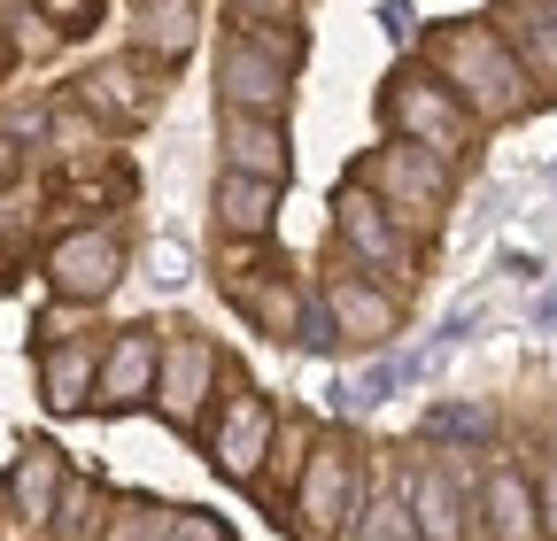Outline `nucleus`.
I'll list each match as a JSON object with an SVG mask.
<instances>
[{
    "label": "nucleus",
    "mask_w": 557,
    "mask_h": 541,
    "mask_svg": "<svg viewBox=\"0 0 557 541\" xmlns=\"http://www.w3.org/2000/svg\"><path fill=\"white\" fill-rule=\"evenodd\" d=\"M426 62L434 78L472 109V124H511L542 101V86L527 78V62L511 54V39L496 24H442L426 39Z\"/></svg>",
    "instance_id": "f257e3e1"
},
{
    "label": "nucleus",
    "mask_w": 557,
    "mask_h": 541,
    "mask_svg": "<svg viewBox=\"0 0 557 541\" xmlns=\"http://www.w3.org/2000/svg\"><path fill=\"white\" fill-rule=\"evenodd\" d=\"M357 518H364V449L341 426H325V433H310V456L295 471V495H287V511H278V526H287L295 541H333Z\"/></svg>",
    "instance_id": "f03ea898"
},
{
    "label": "nucleus",
    "mask_w": 557,
    "mask_h": 541,
    "mask_svg": "<svg viewBox=\"0 0 557 541\" xmlns=\"http://www.w3.org/2000/svg\"><path fill=\"white\" fill-rule=\"evenodd\" d=\"M295 71H302V32L233 24V39H225V54H218V109H240V116H287Z\"/></svg>",
    "instance_id": "7ed1b4c3"
},
{
    "label": "nucleus",
    "mask_w": 557,
    "mask_h": 541,
    "mask_svg": "<svg viewBox=\"0 0 557 541\" xmlns=\"http://www.w3.org/2000/svg\"><path fill=\"white\" fill-rule=\"evenodd\" d=\"M348 178H357L364 193H380L410 232H434V225L449 217V201H457V163H442L434 148H410V140L372 148Z\"/></svg>",
    "instance_id": "20e7f679"
},
{
    "label": "nucleus",
    "mask_w": 557,
    "mask_h": 541,
    "mask_svg": "<svg viewBox=\"0 0 557 541\" xmlns=\"http://www.w3.org/2000/svg\"><path fill=\"white\" fill-rule=\"evenodd\" d=\"M380 124H387V140H410V148H434L442 163H465L472 148V109L434 78V71H395L387 93H380Z\"/></svg>",
    "instance_id": "39448f33"
},
{
    "label": "nucleus",
    "mask_w": 557,
    "mask_h": 541,
    "mask_svg": "<svg viewBox=\"0 0 557 541\" xmlns=\"http://www.w3.org/2000/svg\"><path fill=\"white\" fill-rule=\"evenodd\" d=\"M201 449H209V471L233 480V488H256L263 464H271V449H278V411H271V394L248 387L240 364H233V379H225L218 418L201 426Z\"/></svg>",
    "instance_id": "423d86ee"
},
{
    "label": "nucleus",
    "mask_w": 557,
    "mask_h": 541,
    "mask_svg": "<svg viewBox=\"0 0 557 541\" xmlns=\"http://www.w3.org/2000/svg\"><path fill=\"white\" fill-rule=\"evenodd\" d=\"M333 240H341V255L357 263V270H372V279H387V287H410V279H418V240H410V225L387 210L380 193H364L357 178L333 193Z\"/></svg>",
    "instance_id": "0eeeda50"
},
{
    "label": "nucleus",
    "mask_w": 557,
    "mask_h": 541,
    "mask_svg": "<svg viewBox=\"0 0 557 541\" xmlns=\"http://www.w3.org/2000/svg\"><path fill=\"white\" fill-rule=\"evenodd\" d=\"M225 379L233 364L218 356V341L194 325H178L171 341H163V372H156V402H163V418L178 433H201L209 426V402H225Z\"/></svg>",
    "instance_id": "6e6552de"
},
{
    "label": "nucleus",
    "mask_w": 557,
    "mask_h": 541,
    "mask_svg": "<svg viewBox=\"0 0 557 541\" xmlns=\"http://www.w3.org/2000/svg\"><path fill=\"white\" fill-rule=\"evenodd\" d=\"M395 495L410 503V518H418V533H426V541H487V526H480V488L465 480L457 456L410 464Z\"/></svg>",
    "instance_id": "1a4fd4ad"
},
{
    "label": "nucleus",
    "mask_w": 557,
    "mask_h": 541,
    "mask_svg": "<svg viewBox=\"0 0 557 541\" xmlns=\"http://www.w3.org/2000/svg\"><path fill=\"white\" fill-rule=\"evenodd\" d=\"M318 302L333 310L341 341H357V349H395V332H403V294H395L387 279H372V270H357V263H341L333 279L318 287Z\"/></svg>",
    "instance_id": "9d476101"
},
{
    "label": "nucleus",
    "mask_w": 557,
    "mask_h": 541,
    "mask_svg": "<svg viewBox=\"0 0 557 541\" xmlns=\"http://www.w3.org/2000/svg\"><path fill=\"white\" fill-rule=\"evenodd\" d=\"M156 372H163V332L156 325H124L101 349V379H94V411L124 418L139 402H156Z\"/></svg>",
    "instance_id": "9b49d317"
},
{
    "label": "nucleus",
    "mask_w": 557,
    "mask_h": 541,
    "mask_svg": "<svg viewBox=\"0 0 557 541\" xmlns=\"http://www.w3.org/2000/svg\"><path fill=\"white\" fill-rule=\"evenodd\" d=\"M116 279H124V248H116V232H101V225L62 232V240L47 248V287H54V302H109Z\"/></svg>",
    "instance_id": "f8f14e48"
},
{
    "label": "nucleus",
    "mask_w": 557,
    "mask_h": 541,
    "mask_svg": "<svg viewBox=\"0 0 557 541\" xmlns=\"http://www.w3.org/2000/svg\"><path fill=\"white\" fill-rule=\"evenodd\" d=\"M225 302H233L256 332H271V341H295L310 287L295 279V263H256V270H225Z\"/></svg>",
    "instance_id": "ddd939ff"
},
{
    "label": "nucleus",
    "mask_w": 557,
    "mask_h": 541,
    "mask_svg": "<svg viewBox=\"0 0 557 541\" xmlns=\"http://www.w3.org/2000/svg\"><path fill=\"white\" fill-rule=\"evenodd\" d=\"M218 148H225V171H248V178H271V186L295 178L287 116H240V109H218Z\"/></svg>",
    "instance_id": "4468645a"
},
{
    "label": "nucleus",
    "mask_w": 557,
    "mask_h": 541,
    "mask_svg": "<svg viewBox=\"0 0 557 541\" xmlns=\"http://www.w3.org/2000/svg\"><path fill=\"white\" fill-rule=\"evenodd\" d=\"M480 526H487V541H549L527 464H487L480 471Z\"/></svg>",
    "instance_id": "2eb2a0df"
},
{
    "label": "nucleus",
    "mask_w": 557,
    "mask_h": 541,
    "mask_svg": "<svg viewBox=\"0 0 557 541\" xmlns=\"http://www.w3.org/2000/svg\"><path fill=\"white\" fill-rule=\"evenodd\" d=\"M496 32L511 39V54L527 62V78L542 86V101H557V9L549 0H504Z\"/></svg>",
    "instance_id": "dca6fc26"
},
{
    "label": "nucleus",
    "mask_w": 557,
    "mask_h": 541,
    "mask_svg": "<svg viewBox=\"0 0 557 541\" xmlns=\"http://www.w3.org/2000/svg\"><path fill=\"white\" fill-rule=\"evenodd\" d=\"M94 379H101V349H86V341H54V349H39V394H47L54 418L94 411Z\"/></svg>",
    "instance_id": "f3484780"
},
{
    "label": "nucleus",
    "mask_w": 557,
    "mask_h": 541,
    "mask_svg": "<svg viewBox=\"0 0 557 541\" xmlns=\"http://www.w3.org/2000/svg\"><path fill=\"white\" fill-rule=\"evenodd\" d=\"M62 488H70L62 449H24V456H16V471L0 480V511H9V518H24V526H39V518H54Z\"/></svg>",
    "instance_id": "a211bd4d"
},
{
    "label": "nucleus",
    "mask_w": 557,
    "mask_h": 541,
    "mask_svg": "<svg viewBox=\"0 0 557 541\" xmlns=\"http://www.w3.org/2000/svg\"><path fill=\"white\" fill-rule=\"evenodd\" d=\"M218 225H225V240H271L278 186L271 178H248V171H218Z\"/></svg>",
    "instance_id": "6ab92c4d"
},
{
    "label": "nucleus",
    "mask_w": 557,
    "mask_h": 541,
    "mask_svg": "<svg viewBox=\"0 0 557 541\" xmlns=\"http://www.w3.org/2000/svg\"><path fill=\"white\" fill-rule=\"evenodd\" d=\"M194 47V0H139V32H132V54L156 62V71H178Z\"/></svg>",
    "instance_id": "aec40b11"
},
{
    "label": "nucleus",
    "mask_w": 557,
    "mask_h": 541,
    "mask_svg": "<svg viewBox=\"0 0 557 541\" xmlns=\"http://www.w3.org/2000/svg\"><path fill=\"white\" fill-rule=\"evenodd\" d=\"M403 387H418V372H410V349H403V356H380V364H364L357 379L341 387V402H348V411H380V402H395Z\"/></svg>",
    "instance_id": "412c9836"
},
{
    "label": "nucleus",
    "mask_w": 557,
    "mask_h": 541,
    "mask_svg": "<svg viewBox=\"0 0 557 541\" xmlns=\"http://www.w3.org/2000/svg\"><path fill=\"white\" fill-rule=\"evenodd\" d=\"M348 541H426V533H418V518H410L403 495H380V503H364L357 526H348Z\"/></svg>",
    "instance_id": "4be33fe9"
},
{
    "label": "nucleus",
    "mask_w": 557,
    "mask_h": 541,
    "mask_svg": "<svg viewBox=\"0 0 557 541\" xmlns=\"http://www.w3.org/2000/svg\"><path fill=\"white\" fill-rule=\"evenodd\" d=\"M94 511H101V488H94V480H70L62 503H54V533H62V541H86V533L101 526Z\"/></svg>",
    "instance_id": "5701e85b"
},
{
    "label": "nucleus",
    "mask_w": 557,
    "mask_h": 541,
    "mask_svg": "<svg viewBox=\"0 0 557 541\" xmlns=\"http://www.w3.org/2000/svg\"><path fill=\"white\" fill-rule=\"evenodd\" d=\"M418 433H426V441H487V411H472V402H442V411H426Z\"/></svg>",
    "instance_id": "b1692460"
},
{
    "label": "nucleus",
    "mask_w": 557,
    "mask_h": 541,
    "mask_svg": "<svg viewBox=\"0 0 557 541\" xmlns=\"http://www.w3.org/2000/svg\"><path fill=\"white\" fill-rule=\"evenodd\" d=\"M295 349H302V356H333V349H341V325H333V310L318 302V287H310V302H302V325H295Z\"/></svg>",
    "instance_id": "393cba45"
},
{
    "label": "nucleus",
    "mask_w": 557,
    "mask_h": 541,
    "mask_svg": "<svg viewBox=\"0 0 557 541\" xmlns=\"http://www.w3.org/2000/svg\"><path fill=\"white\" fill-rule=\"evenodd\" d=\"M156 541H233V533L218 511H171V518H156Z\"/></svg>",
    "instance_id": "a878e982"
},
{
    "label": "nucleus",
    "mask_w": 557,
    "mask_h": 541,
    "mask_svg": "<svg viewBox=\"0 0 557 541\" xmlns=\"http://www.w3.org/2000/svg\"><path fill=\"white\" fill-rule=\"evenodd\" d=\"M302 0H233V24H263V32H287Z\"/></svg>",
    "instance_id": "bb28decb"
},
{
    "label": "nucleus",
    "mask_w": 557,
    "mask_h": 541,
    "mask_svg": "<svg viewBox=\"0 0 557 541\" xmlns=\"http://www.w3.org/2000/svg\"><path fill=\"white\" fill-rule=\"evenodd\" d=\"M534 503H542V533L557 541V456H534Z\"/></svg>",
    "instance_id": "cd10ccee"
},
{
    "label": "nucleus",
    "mask_w": 557,
    "mask_h": 541,
    "mask_svg": "<svg viewBox=\"0 0 557 541\" xmlns=\"http://www.w3.org/2000/svg\"><path fill=\"white\" fill-rule=\"evenodd\" d=\"M496 270H504V279H519V287H542V255H527V248H504Z\"/></svg>",
    "instance_id": "c85d7f7f"
},
{
    "label": "nucleus",
    "mask_w": 557,
    "mask_h": 541,
    "mask_svg": "<svg viewBox=\"0 0 557 541\" xmlns=\"http://www.w3.org/2000/svg\"><path fill=\"white\" fill-rule=\"evenodd\" d=\"M527 325H534V332H557V279H549V287H534V302H527Z\"/></svg>",
    "instance_id": "c756f323"
},
{
    "label": "nucleus",
    "mask_w": 557,
    "mask_h": 541,
    "mask_svg": "<svg viewBox=\"0 0 557 541\" xmlns=\"http://www.w3.org/2000/svg\"><path fill=\"white\" fill-rule=\"evenodd\" d=\"M39 9L62 24V32H86V16H94V0H39Z\"/></svg>",
    "instance_id": "7c9ffc66"
},
{
    "label": "nucleus",
    "mask_w": 557,
    "mask_h": 541,
    "mask_svg": "<svg viewBox=\"0 0 557 541\" xmlns=\"http://www.w3.org/2000/svg\"><path fill=\"white\" fill-rule=\"evenodd\" d=\"M156 279H163V287H178V279H186V248H178V240H171V248H156Z\"/></svg>",
    "instance_id": "2f4dec72"
},
{
    "label": "nucleus",
    "mask_w": 557,
    "mask_h": 541,
    "mask_svg": "<svg viewBox=\"0 0 557 541\" xmlns=\"http://www.w3.org/2000/svg\"><path fill=\"white\" fill-rule=\"evenodd\" d=\"M9 171H16V148H9V140H0V178H9Z\"/></svg>",
    "instance_id": "473e14b6"
},
{
    "label": "nucleus",
    "mask_w": 557,
    "mask_h": 541,
    "mask_svg": "<svg viewBox=\"0 0 557 541\" xmlns=\"http://www.w3.org/2000/svg\"><path fill=\"white\" fill-rule=\"evenodd\" d=\"M9 279H16V263H9V248H0V287H9Z\"/></svg>",
    "instance_id": "72a5a7b5"
},
{
    "label": "nucleus",
    "mask_w": 557,
    "mask_h": 541,
    "mask_svg": "<svg viewBox=\"0 0 557 541\" xmlns=\"http://www.w3.org/2000/svg\"><path fill=\"white\" fill-rule=\"evenodd\" d=\"M542 186H557V163H549V171H542Z\"/></svg>",
    "instance_id": "f704fd0d"
}]
</instances>
